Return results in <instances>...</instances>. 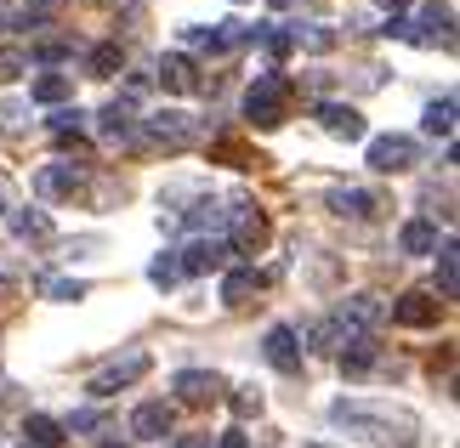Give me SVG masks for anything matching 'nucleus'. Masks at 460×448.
I'll list each match as a JSON object with an SVG mask.
<instances>
[{"label": "nucleus", "instance_id": "f257e3e1", "mask_svg": "<svg viewBox=\"0 0 460 448\" xmlns=\"http://www.w3.org/2000/svg\"><path fill=\"white\" fill-rule=\"evenodd\" d=\"M335 420L352 426V432H364L369 443H415V420L410 415H393V408H369V403H335Z\"/></svg>", "mask_w": 460, "mask_h": 448}, {"label": "nucleus", "instance_id": "f03ea898", "mask_svg": "<svg viewBox=\"0 0 460 448\" xmlns=\"http://www.w3.org/2000/svg\"><path fill=\"white\" fill-rule=\"evenodd\" d=\"M285 102H290V85L285 80H279V75H256L251 92H244V119L279 125V119H285Z\"/></svg>", "mask_w": 460, "mask_h": 448}, {"label": "nucleus", "instance_id": "7ed1b4c3", "mask_svg": "<svg viewBox=\"0 0 460 448\" xmlns=\"http://www.w3.org/2000/svg\"><path fill=\"white\" fill-rule=\"evenodd\" d=\"M415 136H376L369 142V171H410L415 165Z\"/></svg>", "mask_w": 460, "mask_h": 448}, {"label": "nucleus", "instance_id": "20e7f679", "mask_svg": "<svg viewBox=\"0 0 460 448\" xmlns=\"http://www.w3.org/2000/svg\"><path fill=\"white\" fill-rule=\"evenodd\" d=\"M137 374H148V352H131V357H119V364H109V369L92 381V398H114V391L131 386Z\"/></svg>", "mask_w": 460, "mask_h": 448}, {"label": "nucleus", "instance_id": "39448f33", "mask_svg": "<svg viewBox=\"0 0 460 448\" xmlns=\"http://www.w3.org/2000/svg\"><path fill=\"white\" fill-rule=\"evenodd\" d=\"M268 364L279 374H296V369H302V335L285 329V324H273L268 329Z\"/></svg>", "mask_w": 460, "mask_h": 448}, {"label": "nucleus", "instance_id": "423d86ee", "mask_svg": "<svg viewBox=\"0 0 460 448\" xmlns=\"http://www.w3.org/2000/svg\"><path fill=\"white\" fill-rule=\"evenodd\" d=\"M227 256H234V250H227L222 239H193L182 256H176V267H182V273H217Z\"/></svg>", "mask_w": 460, "mask_h": 448}, {"label": "nucleus", "instance_id": "0eeeda50", "mask_svg": "<svg viewBox=\"0 0 460 448\" xmlns=\"http://www.w3.org/2000/svg\"><path fill=\"white\" fill-rule=\"evenodd\" d=\"M171 386L182 391V403H217L222 398V374H210V369H182Z\"/></svg>", "mask_w": 460, "mask_h": 448}, {"label": "nucleus", "instance_id": "6e6552de", "mask_svg": "<svg viewBox=\"0 0 460 448\" xmlns=\"http://www.w3.org/2000/svg\"><path fill=\"white\" fill-rule=\"evenodd\" d=\"M318 119H324L330 136H347V142L364 136V114L352 109V102H318Z\"/></svg>", "mask_w": 460, "mask_h": 448}, {"label": "nucleus", "instance_id": "1a4fd4ad", "mask_svg": "<svg viewBox=\"0 0 460 448\" xmlns=\"http://www.w3.org/2000/svg\"><path fill=\"white\" fill-rule=\"evenodd\" d=\"M261 239H268V216L261 210H234V244L239 256H251V250H261Z\"/></svg>", "mask_w": 460, "mask_h": 448}, {"label": "nucleus", "instance_id": "9d476101", "mask_svg": "<svg viewBox=\"0 0 460 448\" xmlns=\"http://www.w3.org/2000/svg\"><path fill=\"white\" fill-rule=\"evenodd\" d=\"M148 136L165 142V148H188V142H193V119L176 114V109H171V114H154V119H148Z\"/></svg>", "mask_w": 460, "mask_h": 448}, {"label": "nucleus", "instance_id": "9b49d317", "mask_svg": "<svg viewBox=\"0 0 460 448\" xmlns=\"http://www.w3.org/2000/svg\"><path fill=\"white\" fill-rule=\"evenodd\" d=\"M393 318L410 324V329H427V324H438V301L432 295H403V301H393Z\"/></svg>", "mask_w": 460, "mask_h": 448}, {"label": "nucleus", "instance_id": "f8f14e48", "mask_svg": "<svg viewBox=\"0 0 460 448\" xmlns=\"http://www.w3.org/2000/svg\"><path fill=\"white\" fill-rule=\"evenodd\" d=\"M171 432V403H143V408H137V415H131V437H165Z\"/></svg>", "mask_w": 460, "mask_h": 448}, {"label": "nucleus", "instance_id": "ddd939ff", "mask_svg": "<svg viewBox=\"0 0 460 448\" xmlns=\"http://www.w3.org/2000/svg\"><path fill=\"white\" fill-rule=\"evenodd\" d=\"M381 312H386V307H381L376 295H347V301H341V329H347V324L369 329V324H381Z\"/></svg>", "mask_w": 460, "mask_h": 448}, {"label": "nucleus", "instance_id": "4468645a", "mask_svg": "<svg viewBox=\"0 0 460 448\" xmlns=\"http://www.w3.org/2000/svg\"><path fill=\"white\" fill-rule=\"evenodd\" d=\"M131 131H137V119H131V97L109 102V109H102V136H109V142H126Z\"/></svg>", "mask_w": 460, "mask_h": 448}, {"label": "nucleus", "instance_id": "2eb2a0df", "mask_svg": "<svg viewBox=\"0 0 460 448\" xmlns=\"http://www.w3.org/2000/svg\"><path fill=\"white\" fill-rule=\"evenodd\" d=\"M330 210H335V216H352V222H369V216H376V199L358 193V188H347V193H330Z\"/></svg>", "mask_w": 460, "mask_h": 448}, {"label": "nucleus", "instance_id": "dca6fc26", "mask_svg": "<svg viewBox=\"0 0 460 448\" xmlns=\"http://www.w3.org/2000/svg\"><path fill=\"white\" fill-rule=\"evenodd\" d=\"M159 85H165V92H193V63L182 57V51L159 63Z\"/></svg>", "mask_w": 460, "mask_h": 448}, {"label": "nucleus", "instance_id": "f3484780", "mask_svg": "<svg viewBox=\"0 0 460 448\" xmlns=\"http://www.w3.org/2000/svg\"><path fill=\"white\" fill-rule=\"evenodd\" d=\"M80 165H51V171H40V193H75L80 188Z\"/></svg>", "mask_w": 460, "mask_h": 448}, {"label": "nucleus", "instance_id": "a211bd4d", "mask_svg": "<svg viewBox=\"0 0 460 448\" xmlns=\"http://www.w3.org/2000/svg\"><path fill=\"white\" fill-rule=\"evenodd\" d=\"M23 432H29V443H34V448H58V443H63V420L29 415V426H23Z\"/></svg>", "mask_w": 460, "mask_h": 448}, {"label": "nucleus", "instance_id": "6ab92c4d", "mask_svg": "<svg viewBox=\"0 0 460 448\" xmlns=\"http://www.w3.org/2000/svg\"><path fill=\"white\" fill-rule=\"evenodd\" d=\"M403 250H410V256H427V250H438V227H432V222H410V227H403Z\"/></svg>", "mask_w": 460, "mask_h": 448}, {"label": "nucleus", "instance_id": "aec40b11", "mask_svg": "<svg viewBox=\"0 0 460 448\" xmlns=\"http://www.w3.org/2000/svg\"><path fill=\"white\" fill-rule=\"evenodd\" d=\"M12 233H17V239H46L51 222H46V210H17V216H12Z\"/></svg>", "mask_w": 460, "mask_h": 448}, {"label": "nucleus", "instance_id": "412c9836", "mask_svg": "<svg viewBox=\"0 0 460 448\" xmlns=\"http://www.w3.org/2000/svg\"><path fill=\"white\" fill-rule=\"evenodd\" d=\"M68 92H75L68 75H40V80H34V102H63Z\"/></svg>", "mask_w": 460, "mask_h": 448}, {"label": "nucleus", "instance_id": "4be33fe9", "mask_svg": "<svg viewBox=\"0 0 460 448\" xmlns=\"http://www.w3.org/2000/svg\"><path fill=\"white\" fill-rule=\"evenodd\" d=\"M449 131H455V97H444V102L427 109V136H449Z\"/></svg>", "mask_w": 460, "mask_h": 448}, {"label": "nucleus", "instance_id": "5701e85b", "mask_svg": "<svg viewBox=\"0 0 460 448\" xmlns=\"http://www.w3.org/2000/svg\"><path fill=\"white\" fill-rule=\"evenodd\" d=\"M369 364H376V340H352V347H341V369L358 374V369H369Z\"/></svg>", "mask_w": 460, "mask_h": 448}, {"label": "nucleus", "instance_id": "b1692460", "mask_svg": "<svg viewBox=\"0 0 460 448\" xmlns=\"http://www.w3.org/2000/svg\"><path fill=\"white\" fill-rule=\"evenodd\" d=\"M438 284H444V295H455V284H460V267H455V244L438 250Z\"/></svg>", "mask_w": 460, "mask_h": 448}, {"label": "nucleus", "instance_id": "393cba45", "mask_svg": "<svg viewBox=\"0 0 460 448\" xmlns=\"http://www.w3.org/2000/svg\"><path fill=\"white\" fill-rule=\"evenodd\" d=\"M251 290H256V273H227V284H222V301H234V307H239V301L251 295Z\"/></svg>", "mask_w": 460, "mask_h": 448}, {"label": "nucleus", "instance_id": "a878e982", "mask_svg": "<svg viewBox=\"0 0 460 448\" xmlns=\"http://www.w3.org/2000/svg\"><path fill=\"white\" fill-rule=\"evenodd\" d=\"M227 222V210L217 205V199H205V205H193V216H188V227H222Z\"/></svg>", "mask_w": 460, "mask_h": 448}, {"label": "nucleus", "instance_id": "bb28decb", "mask_svg": "<svg viewBox=\"0 0 460 448\" xmlns=\"http://www.w3.org/2000/svg\"><path fill=\"white\" fill-rule=\"evenodd\" d=\"M23 68H29V51H0V80H17V75H23Z\"/></svg>", "mask_w": 460, "mask_h": 448}, {"label": "nucleus", "instance_id": "cd10ccee", "mask_svg": "<svg viewBox=\"0 0 460 448\" xmlns=\"http://www.w3.org/2000/svg\"><path fill=\"white\" fill-rule=\"evenodd\" d=\"M46 295H51V301H80L85 284H80V278H58V284H46Z\"/></svg>", "mask_w": 460, "mask_h": 448}, {"label": "nucleus", "instance_id": "c85d7f7f", "mask_svg": "<svg viewBox=\"0 0 460 448\" xmlns=\"http://www.w3.org/2000/svg\"><path fill=\"white\" fill-rule=\"evenodd\" d=\"M256 408H261V391H256V386H239V398H234V415H239V420H251Z\"/></svg>", "mask_w": 460, "mask_h": 448}, {"label": "nucleus", "instance_id": "c756f323", "mask_svg": "<svg viewBox=\"0 0 460 448\" xmlns=\"http://www.w3.org/2000/svg\"><path fill=\"white\" fill-rule=\"evenodd\" d=\"M92 68H97V75H114V68H119V46H114V40L97 46V51H92Z\"/></svg>", "mask_w": 460, "mask_h": 448}, {"label": "nucleus", "instance_id": "7c9ffc66", "mask_svg": "<svg viewBox=\"0 0 460 448\" xmlns=\"http://www.w3.org/2000/svg\"><path fill=\"white\" fill-rule=\"evenodd\" d=\"M148 278H154V284H176V278H182V267H176V256H159V261L148 267Z\"/></svg>", "mask_w": 460, "mask_h": 448}, {"label": "nucleus", "instance_id": "2f4dec72", "mask_svg": "<svg viewBox=\"0 0 460 448\" xmlns=\"http://www.w3.org/2000/svg\"><path fill=\"white\" fill-rule=\"evenodd\" d=\"M80 109H58V114H51V131H58V136H68V131H80Z\"/></svg>", "mask_w": 460, "mask_h": 448}, {"label": "nucleus", "instance_id": "473e14b6", "mask_svg": "<svg viewBox=\"0 0 460 448\" xmlns=\"http://www.w3.org/2000/svg\"><path fill=\"white\" fill-rule=\"evenodd\" d=\"M97 426H102V415H97V408H80V415H68V426H63V432H97Z\"/></svg>", "mask_w": 460, "mask_h": 448}, {"label": "nucleus", "instance_id": "72a5a7b5", "mask_svg": "<svg viewBox=\"0 0 460 448\" xmlns=\"http://www.w3.org/2000/svg\"><path fill=\"white\" fill-rule=\"evenodd\" d=\"M51 12H58V0H29V6H23V17H29V23H46Z\"/></svg>", "mask_w": 460, "mask_h": 448}, {"label": "nucleus", "instance_id": "f704fd0d", "mask_svg": "<svg viewBox=\"0 0 460 448\" xmlns=\"http://www.w3.org/2000/svg\"><path fill=\"white\" fill-rule=\"evenodd\" d=\"M217 448H251V443H244V432H227V437H222Z\"/></svg>", "mask_w": 460, "mask_h": 448}, {"label": "nucleus", "instance_id": "c9c22d12", "mask_svg": "<svg viewBox=\"0 0 460 448\" xmlns=\"http://www.w3.org/2000/svg\"><path fill=\"white\" fill-rule=\"evenodd\" d=\"M176 448H210L205 437H182V443H176Z\"/></svg>", "mask_w": 460, "mask_h": 448}, {"label": "nucleus", "instance_id": "e433bc0d", "mask_svg": "<svg viewBox=\"0 0 460 448\" xmlns=\"http://www.w3.org/2000/svg\"><path fill=\"white\" fill-rule=\"evenodd\" d=\"M0 23H12V0H0Z\"/></svg>", "mask_w": 460, "mask_h": 448}, {"label": "nucleus", "instance_id": "4c0bfd02", "mask_svg": "<svg viewBox=\"0 0 460 448\" xmlns=\"http://www.w3.org/2000/svg\"><path fill=\"white\" fill-rule=\"evenodd\" d=\"M386 6H403V0H386Z\"/></svg>", "mask_w": 460, "mask_h": 448}]
</instances>
